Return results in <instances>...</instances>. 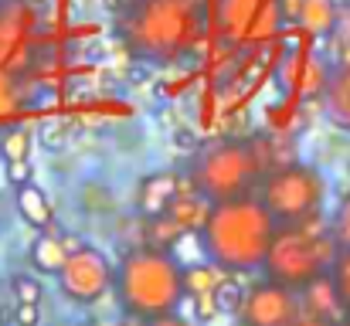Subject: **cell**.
Instances as JSON below:
<instances>
[{"label":"cell","instance_id":"30bf717a","mask_svg":"<svg viewBox=\"0 0 350 326\" xmlns=\"http://www.w3.org/2000/svg\"><path fill=\"white\" fill-rule=\"evenodd\" d=\"M299 303H303V313H310V316L330 320V323H337V326L347 320V310H344V303H340V293H337L330 272L320 275V279H313V282L299 293Z\"/></svg>","mask_w":350,"mask_h":326},{"label":"cell","instance_id":"8992f818","mask_svg":"<svg viewBox=\"0 0 350 326\" xmlns=\"http://www.w3.org/2000/svg\"><path fill=\"white\" fill-rule=\"evenodd\" d=\"M258 198L269 208V215L279 221V228L310 224L320 217L323 198H327V180L317 167L293 160L262 180Z\"/></svg>","mask_w":350,"mask_h":326},{"label":"cell","instance_id":"7a4b0ae2","mask_svg":"<svg viewBox=\"0 0 350 326\" xmlns=\"http://www.w3.org/2000/svg\"><path fill=\"white\" fill-rule=\"evenodd\" d=\"M126 44L157 65L184 58L204 31V0H129L122 10Z\"/></svg>","mask_w":350,"mask_h":326},{"label":"cell","instance_id":"52a82bcc","mask_svg":"<svg viewBox=\"0 0 350 326\" xmlns=\"http://www.w3.org/2000/svg\"><path fill=\"white\" fill-rule=\"evenodd\" d=\"M58 286H62L65 299L89 306V303H99L116 286V269L96 245H82L79 252L68 255V262L58 275Z\"/></svg>","mask_w":350,"mask_h":326},{"label":"cell","instance_id":"484cf974","mask_svg":"<svg viewBox=\"0 0 350 326\" xmlns=\"http://www.w3.org/2000/svg\"><path fill=\"white\" fill-rule=\"evenodd\" d=\"M7 180H10L14 187L31 184V160H24V163H7Z\"/></svg>","mask_w":350,"mask_h":326},{"label":"cell","instance_id":"d6986e66","mask_svg":"<svg viewBox=\"0 0 350 326\" xmlns=\"http://www.w3.org/2000/svg\"><path fill=\"white\" fill-rule=\"evenodd\" d=\"M215 299H218V310H221V313L238 316L241 299H245V286H241V279H238V275H225V282L215 289Z\"/></svg>","mask_w":350,"mask_h":326},{"label":"cell","instance_id":"8fae6325","mask_svg":"<svg viewBox=\"0 0 350 326\" xmlns=\"http://www.w3.org/2000/svg\"><path fill=\"white\" fill-rule=\"evenodd\" d=\"M323 112L337 129L350 133V65H340L323 85Z\"/></svg>","mask_w":350,"mask_h":326},{"label":"cell","instance_id":"7c38bea8","mask_svg":"<svg viewBox=\"0 0 350 326\" xmlns=\"http://www.w3.org/2000/svg\"><path fill=\"white\" fill-rule=\"evenodd\" d=\"M68 245H65V234L62 231H41L31 245V265L44 275H62L65 262H68Z\"/></svg>","mask_w":350,"mask_h":326},{"label":"cell","instance_id":"2e32d148","mask_svg":"<svg viewBox=\"0 0 350 326\" xmlns=\"http://www.w3.org/2000/svg\"><path fill=\"white\" fill-rule=\"evenodd\" d=\"M296 17L313 34H323V31H330L337 24V7H334V0H299Z\"/></svg>","mask_w":350,"mask_h":326},{"label":"cell","instance_id":"ac0fdd59","mask_svg":"<svg viewBox=\"0 0 350 326\" xmlns=\"http://www.w3.org/2000/svg\"><path fill=\"white\" fill-rule=\"evenodd\" d=\"M0 153L7 163H24L31 160V133L27 129H10L0 136Z\"/></svg>","mask_w":350,"mask_h":326},{"label":"cell","instance_id":"5bb4252c","mask_svg":"<svg viewBox=\"0 0 350 326\" xmlns=\"http://www.w3.org/2000/svg\"><path fill=\"white\" fill-rule=\"evenodd\" d=\"M17 211H21V217H24L34 231H51V224H55L51 201H48V194H44L34 180L24 184V187H17Z\"/></svg>","mask_w":350,"mask_h":326},{"label":"cell","instance_id":"277c9868","mask_svg":"<svg viewBox=\"0 0 350 326\" xmlns=\"http://www.w3.org/2000/svg\"><path fill=\"white\" fill-rule=\"evenodd\" d=\"M272 170H279V163L265 139H221L198 153L191 167V184L204 201L221 204L258 194L262 180Z\"/></svg>","mask_w":350,"mask_h":326},{"label":"cell","instance_id":"cb8c5ba5","mask_svg":"<svg viewBox=\"0 0 350 326\" xmlns=\"http://www.w3.org/2000/svg\"><path fill=\"white\" fill-rule=\"evenodd\" d=\"M41 143H44L48 150L65 146V122H62V119H55V116H48V119L41 122Z\"/></svg>","mask_w":350,"mask_h":326},{"label":"cell","instance_id":"4fadbf2b","mask_svg":"<svg viewBox=\"0 0 350 326\" xmlns=\"http://www.w3.org/2000/svg\"><path fill=\"white\" fill-rule=\"evenodd\" d=\"M269 0H221V24L232 38H248L255 34V24Z\"/></svg>","mask_w":350,"mask_h":326},{"label":"cell","instance_id":"6da1fadb","mask_svg":"<svg viewBox=\"0 0 350 326\" xmlns=\"http://www.w3.org/2000/svg\"><path fill=\"white\" fill-rule=\"evenodd\" d=\"M279 234V221L269 215L258 194L211 204L201 228V248L228 275H248L265 265V255Z\"/></svg>","mask_w":350,"mask_h":326},{"label":"cell","instance_id":"83f0119b","mask_svg":"<svg viewBox=\"0 0 350 326\" xmlns=\"http://www.w3.org/2000/svg\"><path fill=\"white\" fill-rule=\"evenodd\" d=\"M139 326H191L184 316H177V313H170V316H157V320H146V323Z\"/></svg>","mask_w":350,"mask_h":326},{"label":"cell","instance_id":"9a60e30c","mask_svg":"<svg viewBox=\"0 0 350 326\" xmlns=\"http://www.w3.org/2000/svg\"><path fill=\"white\" fill-rule=\"evenodd\" d=\"M225 275L228 272H221L218 265H187L184 269V289H187V299H194V296H208V293H215L221 282H225Z\"/></svg>","mask_w":350,"mask_h":326},{"label":"cell","instance_id":"f1b7e54d","mask_svg":"<svg viewBox=\"0 0 350 326\" xmlns=\"http://www.w3.org/2000/svg\"><path fill=\"white\" fill-rule=\"evenodd\" d=\"M293 326H337V323H330V320H320V316H310V313H303L299 320Z\"/></svg>","mask_w":350,"mask_h":326},{"label":"cell","instance_id":"3957f363","mask_svg":"<svg viewBox=\"0 0 350 326\" xmlns=\"http://www.w3.org/2000/svg\"><path fill=\"white\" fill-rule=\"evenodd\" d=\"M116 299L136 323L177 313V306L187 299L184 265L167 248H133L116 269Z\"/></svg>","mask_w":350,"mask_h":326},{"label":"cell","instance_id":"ffe728a7","mask_svg":"<svg viewBox=\"0 0 350 326\" xmlns=\"http://www.w3.org/2000/svg\"><path fill=\"white\" fill-rule=\"evenodd\" d=\"M330 279H334V286H337V293H340V303H344L347 320H350V248H340V252H337V258H334V265H330Z\"/></svg>","mask_w":350,"mask_h":326},{"label":"cell","instance_id":"44dd1931","mask_svg":"<svg viewBox=\"0 0 350 326\" xmlns=\"http://www.w3.org/2000/svg\"><path fill=\"white\" fill-rule=\"evenodd\" d=\"M10 289H14L17 303H24V306H38L41 296H44L41 282H38L31 272H14V275H10Z\"/></svg>","mask_w":350,"mask_h":326},{"label":"cell","instance_id":"5b68a950","mask_svg":"<svg viewBox=\"0 0 350 326\" xmlns=\"http://www.w3.org/2000/svg\"><path fill=\"white\" fill-rule=\"evenodd\" d=\"M320 221V217H317ZM317 221L310 224H293V228H279L269 255H265V279L275 286H286L293 293H303L313 279L327 275L334 258H337V241L327 231H317Z\"/></svg>","mask_w":350,"mask_h":326},{"label":"cell","instance_id":"4316f807","mask_svg":"<svg viewBox=\"0 0 350 326\" xmlns=\"http://www.w3.org/2000/svg\"><path fill=\"white\" fill-rule=\"evenodd\" d=\"M14 320H17V326H38V306H24V303H17Z\"/></svg>","mask_w":350,"mask_h":326},{"label":"cell","instance_id":"7402d4cb","mask_svg":"<svg viewBox=\"0 0 350 326\" xmlns=\"http://www.w3.org/2000/svg\"><path fill=\"white\" fill-rule=\"evenodd\" d=\"M21 103H24V96H21V85L14 82V75H10V72H3V68H0V119H10V116H17Z\"/></svg>","mask_w":350,"mask_h":326},{"label":"cell","instance_id":"e0dca14e","mask_svg":"<svg viewBox=\"0 0 350 326\" xmlns=\"http://www.w3.org/2000/svg\"><path fill=\"white\" fill-rule=\"evenodd\" d=\"M21 38V7H14L10 0H0V68H3V58L14 51Z\"/></svg>","mask_w":350,"mask_h":326},{"label":"cell","instance_id":"603a6c76","mask_svg":"<svg viewBox=\"0 0 350 326\" xmlns=\"http://www.w3.org/2000/svg\"><path fill=\"white\" fill-rule=\"evenodd\" d=\"M330 238L337 241V248H350V194L337 204V211L330 217Z\"/></svg>","mask_w":350,"mask_h":326},{"label":"cell","instance_id":"d4e9b609","mask_svg":"<svg viewBox=\"0 0 350 326\" xmlns=\"http://www.w3.org/2000/svg\"><path fill=\"white\" fill-rule=\"evenodd\" d=\"M215 316H221L215 293H208V296H194V320H198V323H211Z\"/></svg>","mask_w":350,"mask_h":326},{"label":"cell","instance_id":"ba28073f","mask_svg":"<svg viewBox=\"0 0 350 326\" xmlns=\"http://www.w3.org/2000/svg\"><path fill=\"white\" fill-rule=\"evenodd\" d=\"M299 316H303L299 293L262 279V282L245 289V299L238 310V326H293Z\"/></svg>","mask_w":350,"mask_h":326},{"label":"cell","instance_id":"9c48e42d","mask_svg":"<svg viewBox=\"0 0 350 326\" xmlns=\"http://www.w3.org/2000/svg\"><path fill=\"white\" fill-rule=\"evenodd\" d=\"M180 177L177 174H150L143 184H139V194H136V204H139V215L146 217H160L170 211V204L180 198Z\"/></svg>","mask_w":350,"mask_h":326}]
</instances>
